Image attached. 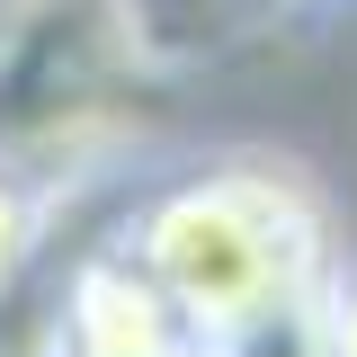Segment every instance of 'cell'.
<instances>
[{
	"instance_id": "6da1fadb",
	"label": "cell",
	"mask_w": 357,
	"mask_h": 357,
	"mask_svg": "<svg viewBox=\"0 0 357 357\" xmlns=\"http://www.w3.org/2000/svg\"><path fill=\"white\" fill-rule=\"evenodd\" d=\"M116 250L161 286L188 349H215V340H232L286 304H312L349 241H340V215L304 161L206 152L178 178L134 188Z\"/></svg>"
},
{
	"instance_id": "7a4b0ae2",
	"label": "cell",
	"mask_w": 357,
	"mask_h": 357,
	"mask_svg": "<svg viewBox=\"0 0 357 357\" xmlns=\"http://www.w3.org/2000/svg\"><path fill=\"white\" fill-rule=\"evenodd\" d=\"M188 331L178 312L161 304V286L116 250L98 241L63 268V295H54V357H178Z\"/></svg>"
},
{
	"instance_id": "3957f363",
	"label": "cell",
	"mask_w": 357,
	"mask_h": 357,
	"mask_svg": "<svg viewBox=\"0 0 357 357\" xmlns=\"http://www.w3.org/2000/svg\"><path fill=\"white\" fill-rule=\"evenodd\" d=\"M45 232H54V188H45L36 170H18L9 152H0V295L36 268Z\"/></svg>"
},
{
	"instance_id": "277c9868",
	"label": "cell",
	"mask_w": 357,
	"mask_h": 357,
	"mask_svg": "<svg viewBox=\"0 0 357 357\" xmlns=\"http://www.w3.org/2000/svg\"><path fill=\"white\" fill-rule=\"evenodd\" d=\"M206 357H321V321H312V304H286L268 321H250V331L215 340Z\"/></svg>"
},
{
	"instance_id": "5b68a950",
	"label": "cell",
	"mask_w": 357,
	"mask_h": 357,
	"mask_svg": "<svg viewBox=\"0 0 357 357\" xmlns=\"http://www.w3.org/2000/svg\"><path fill=\"white\" fill-rule=\"evenodd\" d=\"M312 321H321V357H357V250H340V268L321 277Z\"/></svg>"
},
{
	"instance_id": "8992f818",
	"label": "cell",
	"mask_w": 357,
	"mask_h": 357,
	"mask_svg": "<svg viewBox=\"0 0 357 357\" xmlns=\"http://www.w3.org/2000/svg\"><path fill=\"white\" fill-rule=\"evenodd\" d=\"M63 0H0V72L27 54V36H45V18H54Z\"/></svg>"
},
{
	"instance_id": "52a82bcc",
	"label": "cell",
	"mask_w": 357,
	"mask_h": 357,
	"mask_svg": "<svg viewBox=\"0 0 357 357\" xmlns=\"http://www.w3.org/2000/svg\"><path fill=\"white\" fill-rule=\"evenodd\" d=\"M250 9H321V0H250Z\"/></svg>"
},
{
	"instance_id": "ba28073f",
	"label": "cell",
	"mask_w": 357,
	"mask_h": 357,
	"mask_svg": "<svg viewBox=\"0 0 357 357\" xmlns=\"http://www.w3.org/2000/svg\"><path fill=\"white\" fill-rule=\"evenodd\" d=\"M178 357H206V349H178Z\"/></svg>"
}]
</instances>
